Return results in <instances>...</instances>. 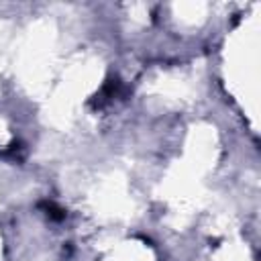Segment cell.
Returning a JSON list of instances; mask_svg holds the SVG:
<instances>
[{
    "instance_id": "1",
    "label": "cell",
    "mask_w": 261,
    "mask_h": 261,
    "mask_svg": "<svg viewBox=\"0 0 261 261\" xmlns=\"http://www.w3.org/2000/svg\"><path fill=\"white\" fill-rule=\"evenodd\" d=\"M43 208L47 210V214H49V218H53V220H61L63 216H65V212L59 208V206H55L53 202H45L43 204Z\"/></svg>"
}]
</instances>
